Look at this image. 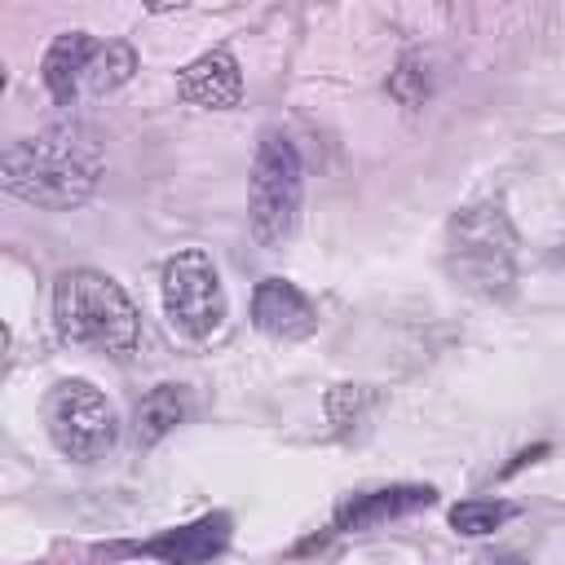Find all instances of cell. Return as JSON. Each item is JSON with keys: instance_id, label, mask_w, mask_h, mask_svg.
I'll return each instance as SVG.
<instances>
[{"instance_id": "cell-1", "label": "cell", "mask_w": 565, "mask_h": 565, "mask_svg": "<svg viewBox=\"0 0 565 565\" xmlns=\"http://www.w3.org/2000/svg\"><path fill=\"white\" fill-rule=\"evenodd\" d=\"M102 141L66 119L35 137H18L4 150V190L35 207H79L93 199L102 181Z\"/></svg>"}, {"instance_id": "cell-2", "label": "cell", "mask_w": 565, "mask_h": 565, "mask_svg": "<svg viewBox=\"0 0 565 565\" xmlns=\"http://www.w3.org/2000/svg\"><path fill=\"white\" fill-rule=\"evenodd\" d=\"M57 335L110 358H128L141 340V313L128 291L102 269H66L53 287Z\"/></svg>"}, {"instance_id": "cell-3", "label": "cell", "mask_w": 565, "mask_h": 565, "mask_svg": "<svg viewBox=\"0 0 565 565\" xmlns=\"http://www.w3.org/2000/svg\"><path fill=\"white\" fill-rule=\"evenodd\" d=\"M446 269L459 287L508 300L516 282V230L499 199H481L463 207L446 230Z\"/></svg>"}, {"instance_id": "cell-4", "label": "cell", "mask_w": 565, "mask_h": 565, "mask_svg": "<svg viewBox=\"0 0 565 565\" xmlns=\"http://www.w3.org/2000/svg\"><path fill=\"white\" fill-rule=\"evenodd\" d=\"M300 194H305V168L291 137L278 128H265L252 159V181H247V221L260 247H278L291 238L300 221Z\"/></svg>"}, {"instance_id": "cell-5", "label": "cell", "mask_w": 565, "mask_h": 565, "mask_svg": "<svg viewBox=\"0 0 565 565\" xmlns=\"http://www.w3.org/2000/svg\"><path fill=\"white\" fill-rule=\"evenodd\" d=\"M44 424L53 446L75 463H97L119 441V415L88 380H62L44 402Z\"/></svg>"}, {"instance_id": "cell-6", "label": "cell", "mask_w": 565, "mask_h": 565, "mask_svg": "<svg viewBox=\"0 0 565 565\" xmlns=\"http://www.w3.org/2000/svg\"><path fill=\"white\" fill-rule=\"evenodd\" d=\"M163 313L185 340H207L225 322V291L207 252L185 247L163 265Z\"/></svg>"}, {"instance_id": "cell-7", "label": "cell", "mask_w": 565, "mask_h": 565, "mask_svg": "<svg viewBox=\"0 0 565 565\" xmlns=\"http://www.w3.org/2000/svg\"><path fill=\"white\" fill-rule=\"evenodd\" d=\"M252 322L274 340H305L318 327L309 296L287 278H260L252 291Z\"/></svg>"}, {"instance_id": "cell-8", "label": "cell", "mask_w": 565, "mask_h": 565, "mask_svg": "<svg viewBox=\"0 0 565 565\" xmlns=\"http://www.w3.org/2000/svg\"><path fill=\"white\" fill-rule=\"evenodd\" d=\"M177 93L199 110H234L243 102V71L230 49H212L181 71Z\"/></svg>"}, {"instance_id": "cell-9", "label": "cell", "mask_w": 565, "mask_h": 565, "mask_svg": "<svg viewBox=\"0 0 565 565\" xmlns=\"http://www.w3.org/2000/svg\"><path fill=\"white\" fill-rule=\"evenodd\" d=\"M225 543H230V516L225 512H207V516H199V521H190L181 530H168V534L141 543L137 552L154 556L163 565H203V561L221 556Z\"/></svg>"}, {"instance_id": "cell-10", "label": "cell", "mask_w": 565, "mask_h": 565, "mask_svg": "<svg viewBox=\"0 0 565 565\" xmlns=\"http://www.w3.org/2000/svg\"><path fill=\"white\" fill-rule=\"evenodd\" d=\"M97 49H102V44H97L88 31H66V35H57V40L49 44V53H44V62H40V75H44V88H49V97H53L57 106H71V102L79 97L84 75H88V62H93Z\"/></svg>"}, {"instance_id": "cell-11", "label": "cell", "mask_w": 565, "mask_h": 565, "mask_svg": "<svg viewBox=\"0 0 565 565\" xmlns=\"http://www.w3.org/2000/svg\"><path fill=\"white\" fill-rule=\"evenodd\" d=\"M433 490L428 486H384V490H366L353 494L349 503H340L335 512V530H375L393 516H406L415 508H428Z\"/></svg>"}, {"instance_id": "cell-12", "label": "cell", "mask_w": 565, "mask_h": 565, "mask_svg": "<svg viewBox=\"0 0 565 565\" xmlns=\"http://www.w3.org/2000/svg\"><path fill=\"white\" fill-rule=\"evenodd\" d=\"M185 419V388L181 384H159L137 402V441L154 446L163 441L177 424Z\"/></svg>"}, {"instance_id": "cell-13", "label": "cell", "mask_w": 565, "mask_h": 565, "mask_svg": "<svg viewBox=\"0 0 565 565\" xmlns=\"http://www.w3.org/2000/svg\"><path fill=\"white\" fill-rule=\"evenodd\" d=\"M132 71H137V53H132V44H128V40H106V44L93 53V62H88L84 88H88V93H110V88L128 84Z\"/></svg>"}, {"instance_id": "cell-14", "label": "cell", "mask_w": 565, "mask_h": 565, "mask_svg": "<svg viewBox=\"0 0 565 565\" xmlns=\"http://www.w3.org/2000/svg\"><path fill=\"white\" fill-rule=\"evenodd\" d=\"M512 516V503H494V499H463L450 508V525L468 539H481V534H494L503 521Z\"/></svg>"}, {"instance_id": "cell-15", "label": "cell", "mask_w": 565, "mask_h": 565, "mask_svg": "<svg viewBox=\"0 0 565 565\" xmlns=\"http://www.w3.org/2000/svg\"><path fill=\"white\" fill-rule=\"evenodd\" d=\"M477 565H525L521 556H512V552H490V556H481Z\"/></svg>"}, {"instance_id": "cell-16", "label": "cell", "mask_w": 565, "mask_h": 565, "mask_svg": "<svg viewBox=\"0 0 565 565\" xmlns=\"http://www.w3.org/2000/svg\"><path fill=\"white\" fill-rule=\"evenodd\" d=\"M141 4H146L150 13H168V9H181L185 0H141Z\"/></svg>"}]
</instances>
